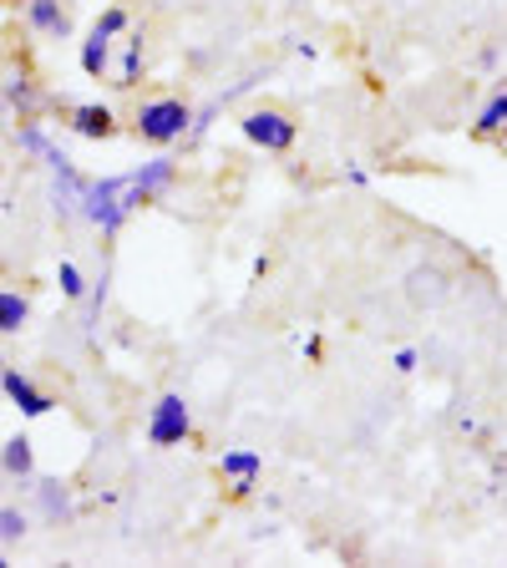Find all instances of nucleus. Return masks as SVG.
Segmentation results:
<instances>
[{"label":"nucleus","mask_w":507,"mask_h":568,"mask_svg":"<svg viewBox=\"0 0 507 568\" xmlns=\"http://www.w3.org/2000/svg\"><path fill=\"white\" fill-rule=\"evenodd\" d=\"M57 280H61V295H67V300H82L87 295V280H82V270H77L71 260H61Z\"/></svg>","instance_id":"16"},{"label":"nucleus","mask_w":507,"mask_h":568,"mask_svg":"<svg viewBox=\"0 0 507 568\" xmlns=\"http://www.w3.org/2000/svg\"><path fill=\"white\" fill-rule=\"evenodd\" d=\"M0 568H6V554H0Z\"/></svg>","instance_id":"20"},{"label":"nucleus","mask_w":507,"mask_h":568,"mask_svg":"<svg viewBox=\"0 0 507 568\" xmlns=\"http://www.w3.org/2000/svg\"><path fill=\"white\" fill-rule=\"evenodd\" d=\"M0 6H21V0H0Z\"/></svg>","instance_id":"19"},{"label":"nucleus","mask_w":507,"mask_h":568,"mask_svg":"<svg viewBox=\"0 0 507 568\" xmlns=\"http://www.w3.org/2000/svg\"><path fill=\"white\" fill-rule=\"evenodd\" d=\"M132 132H138L148 148H173L193 132V106L183 97H148V102L132 112Z\"/></svg>","instance_id":"1"},{"label":"nucleus","mask_w":507,"mask_h":568,"mask_svg":"<svg viewBox=\"0 0 507 568\" xmlns=\"http://www.w3.org/2000/svg\"><path fill=\"white\" fill-rule=\"evenodd\" d=\"M138 77H142V36H128V57H122V67H118V77H112V82H118V87H138Z\"/></svg>","instance_id":"13"},{"label":"nucleus","mask_w":507,"mask_h":568,"mask_svg":"<svg viewBox=\"0 0 507 568\" xmlns=\"http://www.w3.org/2000/svg\"><path fill=\"white\" fill-rule=\"evenodd\" d=\"M128 178H132L138 203H158L178 183V168H173V158H148V163H142L138 173H128Z\"/></svg>","instance_id":"7"},{"label":"nucleus","mask_w":507,"mask_h":568,"mask_svg":"<svg viewBox=\"0 0 507 568\" xmlns=\"http://www.w3.org/2000/svg\"><path fill=\"white\" fill-rule=\"evenodd\" d=\"M396 371H416V351H396Z\"/></svg>","instance_id":"18"},{"label":"nucleus","mask_w":507,"mask_h":568,"mask_svg":"<svg viewBox=\"0 0 507 568\" xmlns=\"http://www.w3.org/2000/svg\"><path fill=\"white\" fill-rule=\"evenodd\" d=\"M239 132H244L254 148H264V153H290L300 138L295 118H284L280 106H249L244 118H239Z\"/></svg>","instance_id":"2"},{"label":"nucleus","mask_w":507,"mask_h":568,"mask_svg":"<svg viewBox=\"0 0 507 568\" xmlns=\"http://www.w3.org/2000/svg\"><path fill=\"white\" fill-rule=\"evenodd\" d=\"M21 538H26V513L0 508V544H21Z\"/></svg>","instance_id":"15"},{"label":"nucleus","mask_w":507,"mask_h":568,"mask_svg":"<svg viewBox=\"0 0 507 568\" xmlns=\"http://www.w3.org/2000/svg\"><path fill=\"white\" fill-rule=\"evenodd\" d=\"M31 325V300L21 290H0V335H21Z\"/></svg>","instance_id":"10"},{"label":"nucleus","mask_w":507,"mask_h":568,"mask_svg":"<svg viewBox=\"0 0 507 568\" xmlns=\"http://www.w3.org/2000/svg\"><path fill=\"white\" fill-rule=\"evenodd\" d=\"M21 16L36 36H47V41H67L71 36V11L67 0H21Z\"/></svg>","instance_id":"4"},{"label":"nucleus","mask_w":507,"mask_h":568,"mask_svg":"<svg viewBox=\"0 0 507 568\" xmlns=\"http://www.w3.org/2000/svg\"><path fill=\"white\" fill-rule=\"evenodd\" d=\"M107 67H112V41H107L102 31H87L82 36V71L92 77V82H102Z\"/></svg>","instance_id":"11"},{"label":"nucleus","mask_w":507,"mask_h":568,"mask_svg":"<svg viewBox=\"0 0 507 568\" xmlns=\"http://www.w3.org/2000/svg\"><path fill=\"white\" fill-rule=\"evenodd\" d=\"M67 128L77 132V138H87V142H107V138H118V112L107 102H82V106H71V118H67Z\"/></svg>","instance_id":"5"},{"label":"nucleus","mask_w":507,"mask_h":568,"mask_svg":"<svg viewBox=\"0 0 507 568\" xmlns=\"http://www.w3.org/2000/svg\"><path fill=\"white\" fill-rule=\"evenodd\" d=\"M473 142H507V77L493 87V97H487L483 112H477Z\"/></svg>","instance_id":"8"},{"label":"nucleus","mask_w":507,"mask_h":568,"mask_svg":"<svg viewBox=\"0 0 507 568\" xmlns=\"http://www.w3.org/2000/svg\"><path fill=\"white\" fill-rule=\"evenodd\" d=\"M193 437V412L189 402L178 396V390H168V396H158L153 402V416H148V442L153 447H178V442Z\"/></svg>","instance_id":"3"},{"label":"nucleus","mask_w":507,"mask_h":568,"mask_svg":"<svg viewBox=\"0 0 507 568\" xmlns=\"http://www.w3.org/2000/svg\"><path fill=\"white\" fill-rule=\"evenodd\" d=\"M219 473H224L229 487L244 497V493H254V483H260V473H264V462L254 457V452H224V457H219Z\"/></svg>","instance_id":"9"},{"label":"nucleus","mask_w":507,"mask_h":568,"mask_svg":"<svg viewBox=\"0 0 507 568\" xmlns=\"http://www.w3.org/2000/svg\"><path fill=\"white\" fill-rule=\"evenodd\" d=\"M128 26H132L128 6H107V11H102V16H97V26H92V31H102V36H107V41H118V36H122V31H128Z\"/></svg>","instance_id":"14"},{"label":"nucleus","mask_w":507,"mask_h":568,"mask_svg":"<svg viewBox=\"0 0 507 568\" xmlns=\"http://www.w3.org/2000/svg\"><path fill=\"white\" fill-rule=\"evenodd\" d=\"M41 508H47L57 523H61V518H71V503H67V493H61L57 483H41Z\"/></svg>","instance_id":"17"},{"label":"nucleus","mask_w":507,"mask_h":568,"mask_svg":"<svg viewBox=\"0 0 507 568\" xmlns=\"http://www.w3.org/2000/svg\"><path fill=\"white\" fill-rule=\"evenodd\" d=\"M0 390L11 396V406L21 416H51V406H57V396H47V390L36 386L31 376H21V371H0Z\"/></svg>","instance_id":"6"},{"label":"nucleus","mask_w":507,"mask_h":568,"mask_svg":"<svg viewBox=\"0 0 507 568\" xmlns=\"http://www.w3.org/2000/svg\"><path fill=\"white\" fill-rule=\"evenodd\" d=\"M0 473L16 477V483H26V477L36 473V452H31V442H26V437H11V442H6V452H0Z\"/></svg>","instance_id":"12"}]
</instances>
